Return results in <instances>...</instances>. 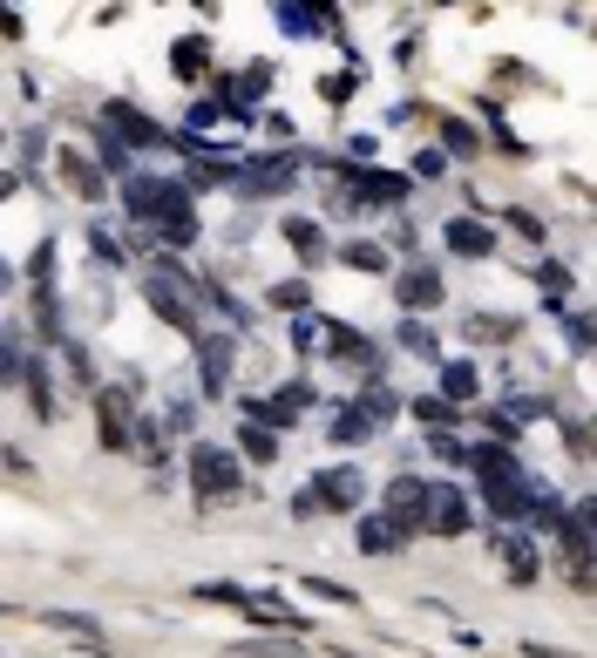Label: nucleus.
I'll return each mask as SVG.
<instances>
[{
    "label": "nucleus",
    "instance_id": "obj_32",
    "mask_svg": "<svg viewBox=\"0 0 597 658\" xmlns=\"http://www.w3.org/2000/svg\"><path fill=\"white\" fill-rule=\"evenodd\" d=\"M306 299H312V292H306L299 279H286V286H272V305H286V313H306Z\"/></svg>",
    "mask_w": 597,
    "mask_h": 658
},
{
    "label": "nucleus",
    "instance_id": "obj_26",
    "mask_svg": "<svg viewBox=\"0 0 597 658\" xmlns=\"http://www.w3.org/2000/svg\"><path fill=\"white\" fill-rule=\"evenodd\" d=\"M442 149H449V157H475L483 143H475V130L462 123V115H442Z\"/></svg>",
    "mask_w": 597,
    "mask_h": 658
},
{
    "label": "nucleus",
    "instance_id": "obj_40",
    "mask_svg": "<svg viewBox=\"0 0 597 658\" xmlns=\"http://www.w3.org/2000/svg\"><path fill=\"white\" fill-rule=\"evenodd\" d=\"M320 96H327V102H346V96H353V75H327Z\"/></svg>",
    "mask_w": 597,
    "mask_h": 658
},
{
    "label": "nucleus",
    "instance_id": "obj_14",
    "mask_svg": "<svg viewBox=\"0 0 597 658\" xmlns=\"http://www.w3.org/2000/svg\"><path fill=\"white\" fill-rule=\"evenodd\" d=\"M442 238H449V252H455V258H489V252H496V231H489V224H475V218L442 224Z\"/></svg>",
    "mask_w": 597,
    "mask_h": 658
},
{
    "label": "nucleus",
    "instance_id": "obj_23",
    "mask_svg": "<svg viewBox=\"0 0 597 658\" xmlns=\"http://www.w3.org/2000/svg\"><path fill=\"white\" fill-rule=\"evenodd\" d=\"M401 346H408V354H421V360H434V367H442V339H434V326H428V320H401Z\"/></svg>",
    "mask_w": 597,
    "mask_h": 658
},
{
    "label": "nucleus",
    "instance_id": "obj_9",
    "mask_svg": "<svg viewBox=\"0 0 597 658\" xmlns=\"http://www.w3.org/2000/svg\"><path fill=\"white\" fill-rule=\"evenodd\" d=\"M55 170H62V183H68L82 204H102V198H109V177H102V164H96V157H82V149H62V157H55Z\"/></svg>",
    "mask_w": 597,
    "mask_h": 658
},
{
    "label": "nucleus",
    "instance_id": "obj_2",
    "mask_svg": "<svg viewBox=\"0 0 597 658\" xmlns=\"http://www.w3.org/2000/svg\"><path fill=\"white\" fill-rule=\"evenodd\" d=\"M190 489H197V502H231L237 495V455L224 448V442H197L190 448Z\"/></svg>",
    "mask_w": 597,
    "mask_h": 658
},
{
    "label": "nucleus",
    "instance_id": "obj_27",
    "mask_svg": "<svg viewBox=\"0 0 597 658\" xmlns=\"http://www.w3.org/2000/svg\"><path fill=\"white\" fill-rule=\"evenodd\" d=\"M428 455L449 461V469H462V461H468V442H455L449 428H428Z\"/></svg>",
    "mask_w": 597,
    "mask_h": 658
},
{
    "label": "nucleus",
    "instance_id": "obj_19",
    "mask_svg": "<svg viewBox=\"0 0 597 658\" xmlns=\"http://www.w3.org/2000/svg\"><path fill=\"white\" fill-rule=\"evenodd\" d=\"M523 326H516V313H475L468 320V339L475 346H502V339H516Z\"/></svg>",
    "mask_w": 597,
    "mask_h": 658
},
{
    "label": "nucleus",
    "instance_id": "obj_22",
    "mask_svg": "<svg viewBox=\"0 0 597 658\" xmlns=\"http://www.w3.org/2000/svg\"><path fill=\"white\" fill-rule=\"evenodd\" d=\"M218 183H237V164H231V157H197V164H190V190H218Z\"/></svg>",
    "mask_w": 597,
    "mask_h": 658
},
{
    "label": "nucleus",
    "instance_id": "obj_34",
    "mask_svg": "<svg viewBox=\"0 0 597 658\" xmlns=\"http://www.w3.org/2000/svg\"><path fill=\"white\" fill-rule=\"evenodd\" d=\"M414 414L428 421V428H449V421H455V408H449V401H434V394H428V401H414Z\"/></svg>",
    "mask_w": 597,
    "mask_h": 658
},
{
    "label": "nucleus",
    "instance_id": "obj_13",
    "mask_svg": "<svg viewBox=\"0 0 597 658\" xmlns=\"http://www.w3.org/2000/svg\"><path fill=\"white\" fill-rule=\"evenodd\" d=\"M292 183H299L292 157H258V164H237V190H245V198H272V190H292Z\"/></svg>",
    "mask_w": 597,
    "mask_h": 658
},
{
    "label": "nucleus",
    "instance_id": "obj_18",
    "mask_svg": "<svg viewBox=\"0 0 597 658\" xmlns=\"http://www.w3.org/2000/svg\"><path fill=\"white\" fill-rule=\"evenodd\" d=\"M21 387H27V408H34V421H55V380H48V367L34 360V367H21Z\"/></svg>",
    "mask_w": 597,
    "mask_h": 658
},
{
    "label": "nucleus",
    "instance_id": "obj_10",
    "mask_svg": "<svg viewBox=\"0 0 597 658\" xmlns=\"http://www.w3.org/2000/svg\"><path fill=\"white\" fill-rule=\"evenodd\" d=\"M327 333H333V339H320V346H327L340 367H353V373H374V367H380V346H374L361 326H340V320H333Z\"/></svg>",
    "mask_w": 597,
    "mask_h": 658
},
{
    "label": "nucleus",
    "instance_id": "obj_31",
    "mask_svg": "<svg viewBox=\"0 0 597 658\" xmlns=\"http://www.w3.org/2000/svg\"><path fill=\"white\" fill-rule=\"evenodd\" d=\"M62 360H68V373L82 380V387H96V367H89V354H82V346H75V339H62Z\"/></svg>",
    "mask_w": 597,
    "mask_h": 658
},
{
    "label": "nucleus",
    "instance_id": "obj_7",
    "mask_svg": "<svg viewBox=\"0 0 597 658\" xmlns=\"http://www.w3.org/2000/svg\"><path fill=\"white\" fill-rule=\"evenodd\" d=\"M496 557H502L509 584H537V577H543V557H537V544L523 529H496Z\"/></svg>",
    "mask_w": 597,
    "mask_h": 658
},
{
    "label": "nucleus",
    "instance_id": "obj_38",
    "mask_svg": "<svg viewBox=\"0 0 597 658\" xmlns=\"http://www.w3.org/2000/svg\"><path fill=\"white\" fill-rule=\"evenodd\" d=\"M564 577H571V591H590V557H564Z\"/></svg>",
    "mask_w": 597,
    "mask_h": 658
},
{
    "label": "nucleus",
    "instance_id": "obj_12",
    "mask_svg": "<svg viewBox=\"0 0 597 658\" xmlns=\"http://www.w3.org/2000/svg\"><path fill=\"white\" fill-rule=\"evenodd\" d=\"M231 360H237L231 333H197V367H204V394H211V401L231 387Z\"/></svg>",
    "mask_w": 597,
    "mask_h": 658
},
{
    "label": "nucleus",
    "instance_id": "obj_25",
    "mask_svg": "<svg viewBox=\"0 0 597 658\" xmlns=\"http://www.w3.org/2000/svg\"><path fill=\"white\" fill-rule=\"evenodd\" d=\"M442 394L449 401H475V367L468 360H442Z\"/></svg>",
    "mask_w": 597,
    "mask_h": 658
},
{
    "label": "nucleus",
    "instance_id": "obj_36",
    "mask_svg": "<svg viewBox=\"0 0 597 658\" xmlns=\"http://www.w3.org/2000/svg\"><path fill=\"white\" fill-rule=\"evenodd\" d=\"M320 333H327L320 320H299V326H292V346H299V354H320Z\"/></svg>",
    "mask_w": 597,
    "mask_h": 658
},
{
    "label": "nucleus",
    "instance_id": "obj_21",
    "mask_svg": "<svg viewBox=\"0 0 597 658\" xmlns=\"http://www.w3.org/2000/svg\"><path fill=\"white\" fill-rule=\"evenodd\" d=\"M340 265H353V272H387V245H367V238H353V245H333Z\"/></svg>",
    "mask_w": 597,
    "mask_h": 658
},
{
    "label": "nucleus",
    "instance_id": "obj_1",
    "mask_svg": "<svg viewBox=\"0 0 597 658\" xmlns=\"http://www.w3.org/2000/svg\"><path fill=\"white\" fill-rule=\"evenodd\" d=\"M156 238H164L170 252H184L197 238V211H190V190L170 183V177H156V198H150V218H143Z\"/></svg>",
    "mask_w": 597,
    "mask_h": 658
},
{
    "label": "nucleus",
    "instance_id": "obj_30",
    "mask_svg": "<svg viewBox=\"0 0 597 658\" xmlns=\"http://www.w3.org/2000/svg\"><path fill=\"white\" fill-rule=\"evenodd\" d=\"M48 625H55V632H75V638H102L96 617H82V611H48Z\"/></svg>",
    "mask_w": 597,
    "mask_h": 658
},
{
    "label": "nucleus",
    "instance_id": "obj_28",
    "mask_svg": "<svg viewBox=\"0 0 597 658\" xmlns=\"http://www.w3.org/2000/svg\"><path fill=\"white\" fill-rule=\"evenodd\" d=\"M237 448H245L252 461H278V435H272V428H258V421H252L245 435H237Z\"/></svg>",
    "mask_w": 597,
    "mask_h": 658
},
{
    "label": "nucleus",
    "instance_id": "obj_35",
    "mask_svg": "<svg viewBox=\"0 0 597 658\" xmlns=\"http://www.w3.org/2000/svg\"><path fill=\"white\" fill-rule=\"evenodd\" d=\"M502 224L516 231V238H543V224H537V211H502Z\"/></svg>",
    "mask_w": 597,
    "mask_h": 658
},
{
    "label": "nucleus",
    "instance_id": "obj_17",
    "mask_svg": "<svg viewBox=\"0 0 597 658\" xmlns=\"http://www.w3.org/2000/svg\"><path fill=\"white\" fill-rule=\"evenodd\" d=\"M170 68L184 75V82H204V68H211V42H204V34H184V42L170 48Z\"/></svg>",
    "mask_w": 597,
    "mask_h": 658
},
{
    "label": "nucleus",
    "instance_id": "obj_33",
    "mask_svg": "<svg viewBox=\"0 0 597 658\" xmlns=\"http://www.w3.org/2000/svg\"><path fill=\"white\" fill-rule=\"evenodd\" d=\"M306 591H312V598H333V604H361L346 584H333V577H306Z\"/></svg>",
    "mask_w": 597,
    "mask_h": 658
},
{
    "label": "nucleus",
    "instance_id": "obj_11",
    "mask_svg": "<svg viewBox=\"0 0 597 658\" xmlns=\"http://www.w3.org/2000/svg\"><path fill=\"white\" fill-rule=\"evenodd\" d=\"M102 115H109V136H130L136 149H170V130H156L136 102H109Z\"/></svg>",
    "mask_w": 597,
    "mask_h": 658
},
{
    "label": "nucleus",
    "instance_id": "obj_16",
    "mask_svg": "<svg viewBox=\"0 0 597 658\" xmlns=\"http://www.w3.org/2000/svg\"><path fill=\"white\" fill-rule=\"evenodd\" d=\"M401 544H408V536L394 529L387 516H361V557H401Z\"/></svg>",
    "mask_w": 597,
    "mask_h": 658
},
{
    "label": "nucleus",
    "instance_id": "obj_6",
    "mask_svg": "<svg viewBox=\"0 0 597 658\" xmlns=\"http://www.w3.org/2000/svg\"><path fill=\"white\" fill-rule=\"evenodd\" d=\"M306 489H312V502H320V510L346 516V510H361V495H367V476H361V469H327L320 482H306Z\"/></svg>",
    "mask_w": 597,
    "mask_h": 658
},
{
    "label": "nucleus",
    "instance_id": "obj_20",
    "mask_svg": "<svg viewBox=\"0 0 597 658\" xmlns=\"http://www.w3.org/2000/svg\"><path fill=\"white\" fill-rule=\"evenodd\" d=\"M286 245H292L306 265H320V258H327V238H320V224H312V218H286Z\"/></svg>",
    "mask_w": 597,
    "mask_h": 658
},
{
    "label": "nucleus",
    "instance_id": "obj_4",
    "mask_svg": "<svg viewBox=\"0 0 597 658\" xmlns=\"http://www.w3.org/2000/svg\"><path fill=\"white\" fill-rule=\"evenodd\" d=\"M130 394H136V387H96V428H102L109 455L130 448V428H136V421H130Z\"/></svg>",
    "mask_w": 597,
    "mask_h": 658
},
{
    "label": "nucleus",
    "instance_id": "obj_15",
    "mask_svg": "<svg viewBox=\"0 0 597 658\" xmlns=\"http://www.w3.org/2000/svg\"><path fill=\"white\" fill-rule=\"evenodd\" d=\"M237 611H245L252 625H286V632H306V617H299V611H292L286 598H278V591H258V598H245Z\"/></svg>",
    "mask_w": 597,
    "mask_h": 658
},
{
    "label": "nucleus",
    "instance_id": "obj_8",
    "mask_svg": "<svg viewBox=\"0 0 597 658\" xmlns=\"http://www.w3.org/2000/svg\"><path fill=\"white\" fill-rule=\"evenodd\" d=\"M394 299L408 305V320H421L428 305H442V272H434V265H401V279H394Z\"/></svg>",
    "mask_w": 597,
    "mask_h": 658
},
{
    "label": "nucleus",
    "instance_id": "obj_29",
    "mask_svg": "<svg viewBox=\"0 0 597 658\" xmlns=\"http://www.w3.org/2000/svg\"><path fill=\"white\" fill-rule=\"evenodd\" d=\"M537 286H543V299L556 305V299H564V292H571V272H564V265H556V258H550V265H537Z\"/></svg>",
    "mask_w": 597,
    "mask_h": 658
},
{
    "label": "nucleus",
    "instance_id": "obj_24",
    "mask_svg": "<svg viewBox=\"0 0 597 658\" xmlns=\"http://www.w3.org/2000/svg\"><path fill=\"white\" fill-rule=\"evenodd\" d=\"M333 435H340V442H374V421L346 401V408H333Z\"/></svg>",
    "mask_w": 597,
    "mask_h": 658
},
{
    "label": "nucleus",
    "instance_id": "obj_41",
    "mask_svg": "<svg viewBox=\"0 0 597 658\" xmlns=\"http://www.w3.org/2000/svg\"><path fill=\"white\" fill-rule=\"evenodd\" d=\"M14 198V170H0V204H8Z\"/></svg>",
    "mask_w": 597,
    "mask_h": 658
},
{
    "label": "nucleus",
    "instance_id": "obj_42",
    "mask_svg": "<svg viewBox=\"0 0 597 658\" xmlns=\"http://www.w3.org/2000/svg\"><path fill=\"white\" fill-rule=\"evenodd\" d=\"M8 279H14V272H8V258H0V292H8Z\"/></svg>",
    "mask_w": 597,
    "mask_h": 658
},
{
    "label": "nucleus",
    "instance_id": "obj_37",
    "mask_svg": "<svg viewBox=\"0 0 597 658\" xmlns=\"http://www.w3.org/2000/svg\"><path fill=\"white\" fill-rule=\"evenodd\" d=\"M414 177H449V157H442V149H421V157H414Z\"/></svg>",
    "mask_w": 597,
    "mask_h": 658
},
{
    "label": "nucleus",
    "instance_id": "obj_5",
    "mask_svg": "<svg viewBox=\"0 0 597 658\" xmlns=\"http://www.w3.org/2000/svg\"><path fill=\"white\" fill-rule=\"evenodd\" d=\"M468 529V495L455 482H428V523L421 536H462Z\"/></svg>",
    "mask_w": 597,
    "mask_h": 658
},
{
    "label": "nucleus",
    "instance_id": "obj_3",
    "mask_svg": "<svg viewBox=\"0 0 597 658\" xmlns=\"http://www.w3.org/2000/svg\"><path fill=\"white\" fill-rule=\"evenodd\" d=\"M401 536H421V523H428V482L421 476H394L387 482V510H380Z\"/></svg>",
    "mask_w": 597,
    "mask_h": 658
},
{
    "label": "nucleus",
    "instance_id": "obj_39",
    "mask_svg": "<svg viewBox=\"0 0 597 658\" xmlns=\"http://www.w3.org/2000/svg\"><path fill=\"white\" fill-rule=\"evenodd\" d=\"M197 598H204V604H245V591H237V584H204Z\"/></svg>",
    "mask_w": 597,
    "mask_h": 658
}]
</instances>
